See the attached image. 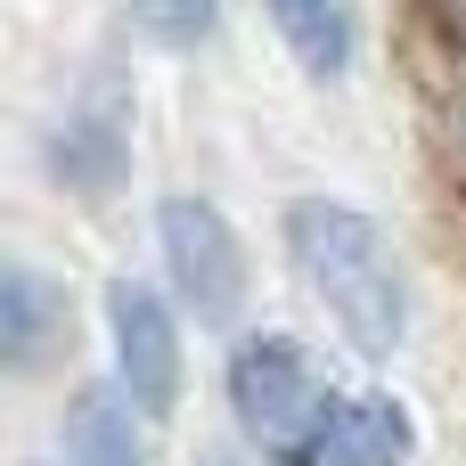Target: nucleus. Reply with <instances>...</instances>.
Instances as JSON below:
<instances>
[{"label":"nucleus","mask_w":466,"mask_h":466,"mask_svg":"<svg viewBox=\"0 0 466 466\" xmlns=\"http://www.w3.org/2000/svg\"><path fill=\"white\" fill-rule=\"evenodd\" d=\"M287 246H295L303 287L344 328V344L360 360H393L401 336H410V287H401L393 238L344 197H295L287 205Z\"/></svg>","instance_id":"obj_1"},{"label":"nucleus","mask_w":466,"mask_h":466,"mask_svg":"<svg viewBox=\"0 0 466 466\" xmlns=\"http://www.w3.org/2000/svg\"><path fill=\"white\" fill-rule=\"evenodd\" d=\"M328 401L336 393L319 385V369H311V352L295 336H246L238 344V360H229V410H238L246 442H262L270 459L295 466V451L311 442V426H319Z\"/></svg>","instance_id":"obj_2"},{"label":"nucleus","mask_w":466,"mask_h":466,"mask_svg":"<svg viewBox=\"0 0 466 466\" xmlns=\"http://www.w3.org/2000/svg\"><path fill=\"white\" fill-rule=\"evenodd\" d=\"M131 106L139 98H131V74L123 66H90L66 90V106L49 123V172H57V188L106 197L123 180V164H131Z\"/></svg>","instance_id":"obj_3"},{"label":"nucleus","mask_w":466,"mask_h":466,"mask_svg":"<svg viewBox=\"0 0 466 466\" xmlns=\"http://www.w3.org/2000/svg\"><path fill=\"white\" fill-rule=\"evenodd\" d=\"M156 246H164V270L180 287V303L205 319V328H229L246 311V246L229 229L221 205L205 197H164L156 205Z\"/></svg>","instance_id":"obj_4"},{"label":"nucleus","mask_w":466,"mask_h":466,"mask_svg":"<svg viewBox=\"0 0 466 466\" xmlns=\"http://www.w3.org/2000/svg\"><path fill=\"white\" fill-rule=\"evenodd\" d=\"M106 344H115L123 401L139 418H172L180 410V328H172L156 287H139V279L106 287Z\"/></svg>","instance_id":"obj_5"},{"label":"nucleus","mask_w":466,"mask_h":466,"mask_svg":"<svg viewBox=\"0 0 466 466\" xmlns=\"http://www.w3.org/2000/svg\"><path fill=\"white\" fill-rule=\"evenodd\" d=\"M410 410L393 393H336L311 426V442L295 451V466H410Z\"/></svg>","instance_id":"obj_6"},{"label":"nucleus","mask_w":466,"mask_h":466,"mask_svg":"<svg viewBox=\"0 0 466 466\" xmlns=\"http://www.w3.org/2000/svg\"><path fill=\"white\" fill-rule=\"evenodd\" d=\"M57 336H66V287L41 279L25 254H8L0 262V369L8 377H33Z\"/></svg>","instance_id":"obj_7"},{"label":"nucleus","mask_w":466,"mask_h":466,"mask_svg":"<svg viewBox=\"0 0 466 466\" xmlns=\"http://www.w3.org/2000/svg\"><path fill=\"white\" fill-rule=\"evenodd\" d=\"M270 25L311 82H336L360 49V0H270Z\"/></svg>","instance_id":"obj_8"},{"label":"nucleus","mask_w":466,"mask_h":466,"mask_svg":"<svg viewBox=\"0 0 466 466\" xmlns=\"http://www.w3.org/2000/svg\"><path fill=\"white\" fill-rule=\"evenodd\" d=\"M66 459L74 466H147L139 459V426L123 393H74L66 410Z\"/></svg>","instance_id":"obj_9"},{"label":"nucleus","mask_w":466,"mask_h":466,"mask_svg":"<svg viewBox=\"0 0 466 466\" xmlns=\"http://www.w3.org/2000/svg\"><path fill=\"white\" fill-rule=\"evenodd\" d=\"M131 25H139L156 49H197V41H213L221 0H131Z\"/></svg>","instance_id":"obj_10"}]
</instances>
